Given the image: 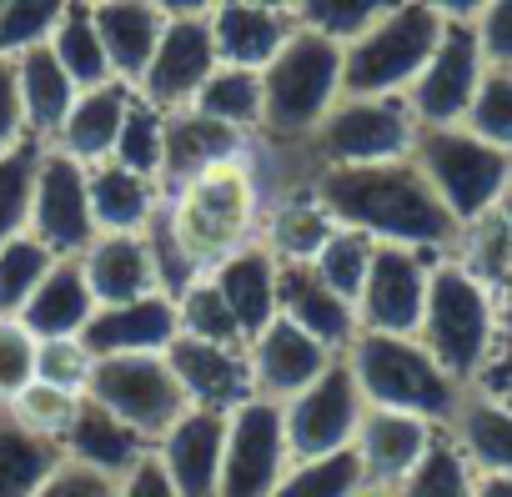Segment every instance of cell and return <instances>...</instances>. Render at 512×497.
<instances>
[{
    "label": "cell",
    "mask_w": 512,
    "mask_h": 497,
    "mask_svg": "<svg viewBox=\"0 0 512 497\" xmlns=\"http://www.w3.org/2000/svg\"><path fill=\"white\" fill-rule=\"evenodd\" d=\"M422 6L442 21H477V11L487 6V0H422Z\"/></svg>",
    "instance_id": "9f6ffc18"
},
{
    "label": "cell",
    "mask_w": 512,
    "mask_h": 497,
    "mask_svg": "<svg viewBox=\"0 0 512 497\" xmlns=\"http://www.w3.org/2000/svg\"><path fill=\"white\" fill-rule=\"evenodd\" d=\"M81 272L96 307H121V302H141L161 292L146 231H96L91 246L81 252Z\"/></svg>",
    "instance_id": "ffe728a7"
},
{
    "label": "cell",
    "mask_w": 512,
    "mask_h": 497,
    "mask_svg": "<svg viewBox=\"0 0 512 497\" xmlns=\"http://www.w3.org/2000/svg\"><path fill=\"white\" fill-rule=\"evenodd\" d=\"M126 101H131V86L126 81H111V86H96V91H81L66 126L56 131V151H66L71 161L81 166H96L111 156L116 146V131H121V116H126Z\"/></svg>",
    "instance_id": "1f68e13d"
},
{
    "label": "cell",
    "mask_w": 512,
    "mask_h": 497,
    "mask_svg": "<svg viewBox=\"0 0 512 497\" xmlns=\"http://www.w3.org/2000/svg\"><path fill=\"white\" fill-rule=\"evenodd\" d=\"M332 226L337 221L327 216V206L317 201L312 186H287V191L267 196L262 236H256V241H262L277 262H312L322 252V241L332 236Z\"/></svg>",
    "instance_id": "83f0119b"
},
{
    "label": "cell",
    "mask_w": 512,
    "mask_h": 497,
    "mask_svg": "<svg viewBox=\"0 0 512 497\" xmlns=\"http://www.w3.org/2000/svg\"><path fill=\"white\" fill-rule=\"evenodd\" d=\"M41 166V141H21L0 156V246L26 231L31 221V186Z\"/></svg>",
    "instance_id": "ee69618b"
},
{
    "label": "cell",
    "mask_w": 512,
    "mask_h": 497,
    "mask_svg": "<svg viewBox=\"0 0 512 497\" xmlns=\"http://www.w3.org/2000/svg\"><path fill=\"white\" fill-rule=\"evenodd\" d=\"M86 397L96 407H106L111 417H121L126 427H136L151 447L161 442V432L191 407L166 352H131V357H96Z\"/></svg>",
    "instance_id": "ba28073f"
},
{
    "label": "cell",
    "mask_w": 512,
    "mask_h": 497,
    "mask_svg": "<svg viewBox=\"0 0 512 497\" xmlns=\"http://www.w3.org/2000/svg\"><path fill=\"white\" fill-rule=\"evenodd\" d=\"M412 161L457 226H477L482 216L502 211L512 191V156L487 146L467 126H417Z\"/></svg>",
    "instance_id": "8992f818"
},
{
    "label": "cell",
    "mask_w": 512,
    "mask_h": 497,
    "mask_svg": "<svg viewBox=\"0 0 512 497\" xmlns=\"http://www.w3.org/2000/svg\"><path fill=\"white\" fill-rule=\"evenodd\" d=\"M16 61V86H21V106H26V131L31 141L51 146L56 131L66 126L81 86L66 76V66L51 56V46H36L26 56H11Z\"/></svg>",
    "instance_id": "f546056e"
},
{
    "label": "cell",
    "mask_w": 512,
    "mask_h": 497,
    "mask_svg": "<svg viewBox=\"0 0 512 497\" xmlns=\"http://www.w3.org/2000/svg\"><path fill=\"white\" fill-rule=\"evenodd\" d=\"M86 186H91L96 231H146L156 221V211L166 206L161 181H151L141 171H126L121 161L86 166Z\"/></svg>",
    "instance_id": "f1b7e54d"
},
{
    "label": "cell",
    "mask_w": 512,
    "mask_h": 497,
    "mask_svg": "<svg viewBox=\"0 0 512 497\" xmlns=\"http://www.w3.org/2000/svg\"><path fill=\"white\" fill-rule=\"evenodd\" d=\"M357 392L367 407L387 412H412L437 427L452 422L462 402V382L417 342V337H392V332H357V342L342 352Z\"/></svg>",
    "instance_id": "5b68a950"
},
{
    "label": "cell",
    "mask_w": 512,
    "mask_h": 497,
    "mask_svg": "<svg viewBox=\"0 0 512 497\" xmlns=\"http://www.w3.org/2000/svg\"><path fill=\"white\" fill-rule=\"evenodd\" d=\"M36 337L21 327V317H0V407H11L36 382Z\"/></svg>",
    "instance_id": "c3c4849f"
},
{
    "label": "cell",
    "mask_w": 512,
    "mask_h": 497,
    "mask_svg": "<svg viewBox=\"0 0 512 497\" xmlns=\"http://www.w3.org/2000/svg\"><path fill=\"white\" fill-rule=\"evenodd\" d=\"M91 16H96V31H101V46H106L116 81L136 86V76L146 71V61L161 41L166 16L151 0H101V6H91Z\"/></svg>",
    "instance_id": "4dcf8cb0"
},
{
    "label": "cell",
    "mask_w": 512,
    "mask_h": 497,
    "mask_svg": "<svg viewBox=\"0 0 512 497\" xmlns=\"http://www.w3.org/2000/svg\"><path fill=\"white\" fill-rule=\"evenodd\" d=\"M21 141H31V131H26V106H21V86H16V61L0 56V156Z\"/></svg>",
    "instance_id": "f5cc1de1"
},
{
    "label": "cell",
    "mask_w": 512,
    "mask_h": 497,
    "mask_svg": "<svg viewBox=\"0 0 512 497\" xmlns=\"http://www.w3.org/2000/svg\"><path fill=\"white\" fill-rule=\"evenodd\" d=\"M472 497H512V477H477Z\"/></svg>",
    "instance_id": "6f0895ef"
},
{
    "label": "cell",
    "mask_w": 512,
    "mask_h": 497,
    "mask_svg": "<svg viewBox=\"0 0 512 497\" xmlns=\"http://www.w3.org/2000/svg\"><path fill=\"white\" fill-rule=\"evenodd\" d=\"M277 317H287L292 327H302L307 337H317L327 352H347L357 342V307L347 297H337L307 262H277Z\"/></svg>",
    "instance_id": "d6986e66"
},
{
    "label": "cell",
    "mask_w": 512,
    "mask_h": 497,
    "mask_svg": "<svg viewBox=\"0 0 512 497\" xmlns=\"http://www.w3.org/2000/svg\"><path fill=\"white\" fill-rule=\"evenodd\" d=\"M26 231L51 246L56 257H81L91 236H96V216H91V186H86V166L71 161L56 146H41V166H36V186H31V221Z\"/></svg>",
    "instance_id": "7c38bea8"
},
{
    "label": "cell",
    "mask_w": 512,
    "mask_h": 497,
    "mask_svg": "<svg viewBox=\"0 0 512 497\" xmlns=\"http://www.w3.org/2000/svg\"><path fill=\"white\" fill-rule=\"evenodd\" d=\"M497 332H502V307L497 292L462 262V257H437L432 282H427V307L417 342L462 382L477 387L497 357Z\"/></svg>",
    "instance_id": "3957f363"
},
{
    "label": "cell",
    "mask_w": 512,
    "mask_h": 497,
    "mask_svg": "<svg viewBox=\"0 0 512 497\" xmlns=\"http://www.w3.org/2000/svg\"><path fill=\"white\" fill-rule=\"evenodd\" d=\"M372 257H377V241H372L367 231H357V226H332V236L322 241V252H317L307 267H312L337 297H347V302L357 307V292H362V282H367Z\"/></svg>",
    "instance_id": "74e56055"
},
{
    "label": "cell",
    "mask_w": 512,
    "mask_h": 497,
    "mask_svg": "<svg viewBox=\"0 0 512 497\" xmlns=\"http://www.w3.org/2000/svg\"><path fill=\"white\" fill-rule=\"evenodd\" d=\"M51 267H56V252L41 246L31 231L0 246V317H21V307L31 302V292L41 287V277Z\"/></svg>",
    "instance_id": "ab89813d"
},
{
    "label": "cell",
    "mask_w": 512,
    "mask_h": 497,
    "mask_svg": "<svg viewBox=\"0 0 512 497\" xmlns=\"http://www.w3.org/2000/svg\"><path fill=\"white\" fill-rule=\"evenodd\" d=\"M191 111H201V116H211V121H221V126H231L241 136H256L262 131V71L216 66L201 81Z\"/></svg>",
    "instance_id": "d6a6232c"
},
{
    "label": "cell",
    "mask_w": 512,
    "mask_h": 497,
    "mask_svg": "<svg viewBox=\"0 0 512 497\" xmlns=\"http://www.w3.org/2000/svg\"><path fill=\"white\" fill-rule=\"evenodd\" d=\"M482 61L487 66H512V0H487L472 21Z\"/></svg>",
    "instance_id": "816d5d0a"
},
{
    "label": "cell",
    "mask_w": 512,
    "mask_h": 497,
    "mask_svg": "<svg viewBox=\"0 0 512 497\" xmlns=\"http://www.w3.org/2000/svg\"><path fill=\"white\" fill-rule=\"evenodd\" d=\"M51 56L66 66V76L81 86V91H96V86H111L116 71L106 61V46H101V31H96V16L86 0H76V6L66 11V21L51 31Z\"/></svg>",
    "instance_id": "836d02e7"
},
{
    "label": "cell",
    "mask_w": 512,
    "mask_h": 497,
    "mask_svg": "<svg viewBox=\"0 0 512 497\" xmlns=\"http://www.w3.org/2000/svg\"><path fill=\"white\" fill-rule=\"evenodd\" d=\"M342 101V46L307 26H292L282 51L262 66V131L267 146H302L317 121Z\"/></svg>",
    "instance_id": "277c9868"
},
{
    "label": "cell",
    "mask_w": 512,
    "mask_h": 497,
    "mask_svg": "<svg viewBox=\"0 0 512 497\" xmlns=\"http://www.w3.org/2000/svg\"><path fill=\"white\" fill-rule=\"evenodd\" d=\"M61 447L26 432L11 412H0V497H36V487L56 472Z\"/></svg>",
    "instance_id": "e575fe53"
},
{
    "label": "cell",
    "mask_w": 512,
    "mask_h": 497,
    "mask_svg": "<svg viewBox=\"0 0 512 497\" xmlns=\"http://www.w3.org/2000/svg\"><path fill=\"white\" fill-rule=\"evenodd\" d=\"M472 487H477V472L442 427L437 442L427 447V457L392 487V497H472Z\"/></svg>",
    "instance_id": "8d00e7d4"
},
{
    "label": "cell",
    "mask_w": 512,
    "mask_h": 497,
    "mask_svg": "<svg viewBox=\"0 0 512 497\" xmlns=\"http://www.w3.org/2000/svg\"><path fill=\"white\" fill-rule=\"evenodd\" d=\"M0 412H11L26 432H36V437L61 447V437L71 432V422L81 412V392H66V387H51V382H31L11 407H0Z\"/></svg>",
    "instance_id": "f6af8a7d"
},
{
    "label": "cell",
    "mask_w": 512,
    "mask_h": 497,
    "mask_svg": "<svg viewBox=\"0 0 512 497\" xmlns=\"http://www.w3.org/2000/svg\"><path fill=\"white\" fill-rule=\"evenodd\" d=\"M482 71H487V61H482L472 21H447L437 51L427 56V66L417 71V81L407 86L402 101L417 116V126H462Z\"/></svg>",
    "instance_id": "4fadbf2b"
},
{
    "label": "cell",
    "mask_w": 512,
    "mask_h": 497,
    "mask_svg": "<svg viewBox=\"0 0 512 497\" xmlns=\"http://www.w3.org/2000/svg\"><path fill=\"white\" fill-rule=\"evenodd\" d=\"M176 317H181V337H201V342H246L241 322L231 317L226 297L211 287V277H196L181 297H176Z\"/></svg>",
    "instance_id": "bcb514c9"
},
{
    "label": "cell",
    "mask_w": 512,
    "mask_h": 497,
    "mask_svg": "<svg viewBox=\"0 0 512 497\" xmlns=\"http://www.w3.org/2000/svg\"><path fill=\"white\" fill-rule=\"evenodd\" d=\"M221 452H226V412L211 407H186L151 447V457L161 462V472L181 497L221 492Z\"/></svg>",
    "instance_id": "9a60e30c"
},
{
    "label": "cell",
    "mask_w": 512,
    "mask_h": 497,
    "mask_svg": "<svg viewBox=\"0 0 512 497\" xmlns=\"http://www.w3.org/2000/svg\"><path fill=\"white\" fill-rule=\"evenodd\" d=\"M91 367H96V352L81 337H51V342L36 347V382H51V387H66V392L86 397Z\"/></svg>",
    "instance_id": "7dc6e473"
},
{
    "label": "cell",
    "mask_w": 512,
    "mask_h": 497,
    "mask_svg": "<svg viewBox=\"0 0 512 497\" xmlns=\"http://www.w3.org/2000/svg\"><path fill=\"white\" fill-rule=\"evenodd\" d=\"M437 422L427 417H412V412H387V407H367L362 412V427L352 437V457L362 467V482L367 487H397L422 457L427 447L437 442Z\"/></svg>",
    "instance_id": "ac0fdd59"
},
{
    "label": "cell",
    "mask_w": 512,
    "mask_h": 497,
    "mask_svg": "<svg viewBox=\"0 0 512 497\" xmlns=\"http://www.w3.org/2000/svg\"><path fill=\"white\" fill-rule=\"evenodd\" d=\"M307 186L317 191V201L337 226H357L372 241L447 257L462 236V226L437 201V191L427 186L412 156L377 161V166H322L307 176Z\"/></svg>",
    "instance_id": "6da1fadb"
},
{
    "label": "cell",
    "mask_w": 512,
    "mask_h": 497,
    "mask_svg": "<svg viewBox=\"0 0 512 497\" xmlns=\"http://www.w3.org/2000/svg\"><path fill=\"white\" fill-rule=\"evenodd\" d=\"M462 126L472 136H482L487 146L512 156V66H487L477 81V96L462 116Z\"/></svg>",
    "instance_id": "b9f144b4"
},
{
    "label": "cell",
    "mask_w": 512,
    "mask_h": 497,
    "mask_svg": "<svg viewBox=\"0 0 512 497\" xmlns=\"http://www.w3.org/2000/svg\"><path fill=\"white\" fill-rule=\"evenodd\" d=\"M502 211H507V231H512V191H507ZM497 307H502L497 357H492V367H487V377H482L477 387H487V392H497V397L512 402V246H507V272H502V282H497Z\"/></svg>",
    "instance_id": "681fc988"
},
{
    "label": "cell",
    "mask_w": 512,
    "mask_h": 497,
    "mask_svg": "<svg viewBox=\"0 0 512 497\" xmlns=\"http://www.w3.org/2000/svg\"><path fill=\"white\" fill-rule=\"evenodd\" d=\"M86 6H101V0H86Z\"/></svg>",
    "instance_id": "94428289"
},
{
    "label": "cell",
    "mask_w": 512,
    "mask_h": 497,
    "mask_svg": "<svg viewBox=\"0 0 512 497\" xmlns=\"http://www.w3.org/2000/svg\"><path fill=\"white\" fill-rule=\"evenodd\" d=\"M166 362L186 392L191 407H211V412H231L246 397H256L251 387V367H246V342H201V337H176L166 347Z\"/></svg>",
    "instance_id": "e0dca14e"
},
{
    "label": "cell",
    "mask_w": 512,
    "mask_h": 497,
    "mask_svg": "<svg viewBox=\"0 0 512 497\" xmlns=\"http://www.w3.org/2000/svg\"><path fill=\"white\" fill-rule=\"evenodd\" d=\"M432 262H437V252H417V246L377 241V257H372L367 282H362V292H357V327H362V332L417 337L422 307H427Z\"/></svg>",
    "instance_id": "8fae6325"
},
{
    "label": "cell",
    "mask_w": 512,
    "mask_h": 497,
    "mask_svg": "<svg viewBox=\"0 0 512 497\" xmlns=\"http://www.w3.org/2000/svg\"><path fill=\"white\" fill-rule=\"evenodd\" d=\"M262 206H267L262 171H256L251 146H246V156L221 161L191 176L186 186L166 191V226L186 252V262L206 277L221 257L241 252L246 241L262 236Z\"/></svg>",
    "instance_id": "7a4b0ae2"
},
{
    "label": "cell",
    "mask_w": 512,
    "mask_h": 497,
    "mask_svg": "<svg viewBox=\"0 0 512 497\" xmlns=\"http://www.w3.org/2000/svg\"><path fill=\"white\" fill-rule=\"evenodd\" d=\"M292 16L287 11H267V6H251V0H221L211 11V41H216V61L221 66H246V71H262L282 41L292 36Z\"/></svg>",
    "instance_id": "d4e9b609"
},
{
    "label": "cell",
    "mask_w": 512,
    "mask_h": 497,
    "mask_svg": "<svg viewBox=\"0 0 512 497\" xmlns=\"http://www.w3.org/2000/svg\"><path fill=\"white\" fill-rule=\"evenodd\" d=\"M91 317H96V297H91V287H86L81 257H56V267L41 277V287H36L31 302L21 307V327H26L36 342L81 337Z\"/></svg>",
    "instance_id": "4316f807"
},
{
    "label": "cell",
    "mask_w": 512,
    "mask_h": 497,
    "mask_svg": "<svg viewBox=\"0 0 512 497\" xmlns=\"http://www.w3.org/2000/svg\"><path fill=\"white\" fill-rule=\"evenodd\" d=\"M176 337H181V317H176V297H166V292H151V297L121 302V307H96V317L81 332V342L96 357L166 352Z\"/></svg>",
    "instance_id": "44dd1931"
},
{
    "label": "cell",
    "mask_w": 512,
    "mask_h": 497,
    "mask_svg": "<svg viewBox=\"0 0 512 497\" xmlns=\"http://www.w3.org/2000/svg\"><path fill=\"white\" fill-rule=\"evenodd\" d=\"M151 6L166 21H211V11L221 6V0H151Z\"/></svg>",
    "instance_id": "11a10c76"
},
{
    "label": "cell",
    "mask_w": 512,
    "mask_h": 497,
    "mask_svg": "<svg viewBox=\"0 0 512 497\" xmlns=\"http://www.w3.org/2000/svg\"><path fill=\"white\" fill-rule=\"evenodd\" d=\"M0 6H6V0H0Z\"/></svg>",
    "instance_id": "6125c7cd"
},
{
    "label": "cell",
    "mask_w": 512,
    "mask_h": 497,
    "mask_svg": "<svg viewBox=\"0 0 512 497\" xmlns=\"http://www.w3.org/2000/svg\"><path fill=\"white\" fill-rule=\"evenodd\" d=\"M76 0H6L0 6V56H26L51 41V31L66 21Z\"/></svg>",
    "instance_id": "7bdbcfd3"
},
{
    "label": "cell",
    "mask_w": 512,
    "mask_h": 497,
    "mask_svg": "<svg viewBox=\"0 0 512 497\" xmlns=\"http://www.w3.org/2000/svg\"><path fill=\"white\" fill-rule=\"evenodd\" d=\"M332 362H337V352H327L317 337H307L287 317H272L256 337H246L251 387H256V397H267V402H287L292 392L317 382Z\"/></svg>",
    "instance_id": "2e32d148"
},
{
    "label": "cell",
    "mask_w": 512,
    "mask_h": 497,
    "mask_svg": "<svg viewBox=\"0 0 512 497\" xmlns=\"http://www.w3.org/2000/svg\"><path fill=\"white\" fill-rule=\"evenodd\" d=\"M216 41H211V21H166L161 41L146 61V71L136 76V96L151 101L156 111H181L196 101L201 81L216 71Z\"/></svg>",
    "instance_id": "5bb4252c"
},
{
    "label": "cell",
    "mask_w": 512,
    "mask_h": 497,
    "mask_svg": "<svg viewBox=\"0 0 512 497\" xmlns=\"http://www.w3.org/2000/svg\"><path fill=\"white\" fill-rule=\"evenodd\" d=\"M36 497H121V482L61 457V462H56V472L36 487Z\"/></svg>",
    "instance_id": "f907efd6"
},
{
    "label": "cell",
    "mask_w": 512,
    "mask_h": 497,
    "mask_svg": "<svg viewBox=\"0 0 512 497\" xmlns=\"http://www.w3.org/2000/svg\"><path fill=\"white\" fill-rule=\"evenodd\" d=\"M287 427L282 402L246 397L226 412V452H221V492L216 497H267L287 472Z\"/></svg>",
    "instance_id": "30bf717a"
},
{
    "label": "cell",
    "mask_w": 512,
    "mask_h": 497,
    "mask_svg": "<svg viewBox=\"0 0 512 497\" xmlns=\"http://www.w3.org/2000/svg\"><path fill=\"white\" fill-rule=\"evenodd\" d=\"M447 437L462 447L477 477H512V402L507 397L487 387H467L447 422Z\"/></svg>",
    "instance_id": "603a6c76"
},
{
    "label": "cell",
    "mask_w": 512,
    "mask_h": 497,
    "mask_svg": "<svg viewBox=\"0 0 512 497\" xmlns=\"http://www.w3.org/2000/svg\"><path fill=\"white\" fill-rule=\"evenodd\" d=\"M251 6H267V11H287V16H292L297 0H251Z\"/></svg>",
    "instance_id": "680465c9"
},
{
    "label": "cell",
    "mask_w": 512,
    "mask_h": 497,
    "mask_svg": "<svg viewBox=\"0 0 512 497\" xmlns=\"http://www.w3.org/2000/svg\"><path fill=\"white\" fill-rule=\"evenodd\" d=\"M357 497H392V492H387V487H362Z\"/></svg>",
    "instance_id": "91938a15"
},
{
    "label": "cell",
    "mask_w": 512,
    "mask_h": 497,
    "mask_svg": "<svg viewBox=\"0 0 512 497\" xmlns=\"http://www.w3.org/2000/svg\"><path fill=\"white\" fill-rule=\"evenodd\" d=\"M442 31L447 21L432 16L422 0H402L397 11L342 46V96H407Z\"/></svg>",
    "instance_id": "52a82bcc"
},
{
    "label": "cell",
    "mask_w": 512,
    "mask_h": 497,
    "mask_svg": "<svg viewBox=\"0 0 512 497\" xmlns=\"http://www.w3.org/2000/svg\"><path fill=\"white\" fill-rule=\"evenodd\" d=\"M161 156H166V111H156L151 101H141L131 91L126 116H121V131H116V146H111L106 161H121L126 171H141V176L161 181Z\"/></svg>",
    "instance_id": "d590c367"
},
{
    "label": "cell",
    "mask_w": 512,
    "mask_h": 497,
    "mask_svg": "<svg viewBox=\"0 0 512 497\" xmlns=\"http://www.w3.org/2000/svg\"><path fill=\"white\" fill-rule=\"evenodd\" d=\"M121 497H181V492L171 487V477L161 472V462H156V457H146L136 472H126V477H121Z\"/></svg>",
    "instance_id": "db71d44e"
},
{
    "label": "cell",
    "mask_w": 512,
    "mask_h": 497,
    "mask_svg": "<svg viewBox=\"0 0 512 497\" xmlns=\"http://www.w3.org/2000/svg\"><path fill=\"white\" fill-rule=\"evenodd\" d=\"M206 277L226 297V307H231V317L241 322L246 337H256L277 317V257L267 252L262 241H246L241 252L221 257Z\"/></svg>",
    "instance_id": "484cf974"
},
{
    "label": "cell",
    "mask_w": 512,
    "mask_h": 497,
    "mask_svg": "<svg viewBox=\"0 0 512 497\" xmlns=\"http://www.w3.org/2000/svg\"><path fill=\"white\" fill-rule=\"evenodd\" d=\"M367 482H362V467L352 452H332V457H292L282 482L267 492V497H357Z\"/></svg>",
    "instance_id": "f35d334b"
},
{
    "label": "cell",
    "mask_w": 512,
    "mask_h": 497,
    "mask_svg": "<svg viewBox=\"0 0 512 497\" xmlns=\"http://www.w3.org/2000/svg\"><path fill=\"white\" fill-rule=\"evenodd\" d=\"M61 457L121 482L126 472H136L151 457V442L136 427H126L121 417H111L106 407H96L91 397H81V412H76L71 432L61 437Z\"/></svg>",
    "instance_id": "cb8c5ba5"
},
{
    "label": "cell",
    "mask_w": 512,
    "mask_h": 497,
    "mask_svg": "<svg viewBox=\"0 0 512 497\" xmlns=\"http://www.w3.org/2000/svg\"><path fill=\"white\" fill-rule=\"evenodd\" d=\"M246 146H251V136H241V131H231V126H221V121H211V116H201V111H191V106L166 111L161 186L176 191V186H186L191 176H201V171H211V166H221V161L246 156Z\"/></svg>",
    "instance_id": "7402d4cb"
},
{
    "label": "cell",
    "mask_w": 512,
    "mask_h": 497,
    "mask_svg": "<svg viewBox=\"0 0 512 497\" xmlns=\"http://www.w3.org/2000/svg\"><path fill=\"white\" fill-rule=\"evenodd\" d=\"M362 392L347 372V362L337 357L317 382H307L302 392H292L282 402V427H287V452L292 457H332V452H352V437L362 427Z\"/></svg>",
    "instance_id": "9c48e42d"
},
{
    "label": "cell",
    "mask_w": 512,
    "mask_h": 497,
    "mask_svg": "<svg viewBox=\"0 0 512 497\" xmlns=\"http://www.w3.org/2000/svg\"><path fill=\"white\" fill-rule=\"evenodd\" d=\"M397 6H402V0H297L292 21L317 31V36H332L337 46H347L352 36H362L372 21H382Z\"/></svg>",
    "instance_id": "60d3db41"
}]
</instances>
